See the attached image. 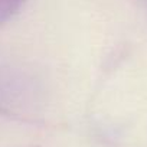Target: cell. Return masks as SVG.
I'll list each match as a JSON object with an SVG mask.
<instances>
[{
  "label": "cell",
  "instance_id": "6da1fadb",
  "mask_svg": "<svg viewBox=\"0 0 147 147\" xmlns=\"http://www.w3.org/2000/svg\"><path fill=\"white\" fill-rule=\"evenodd\" d=\"M25 3L26 0H0V25L12 19Z\"/></svg>",
  "mask_w": 147,
  "mask_h": 147
}]
</instances>
